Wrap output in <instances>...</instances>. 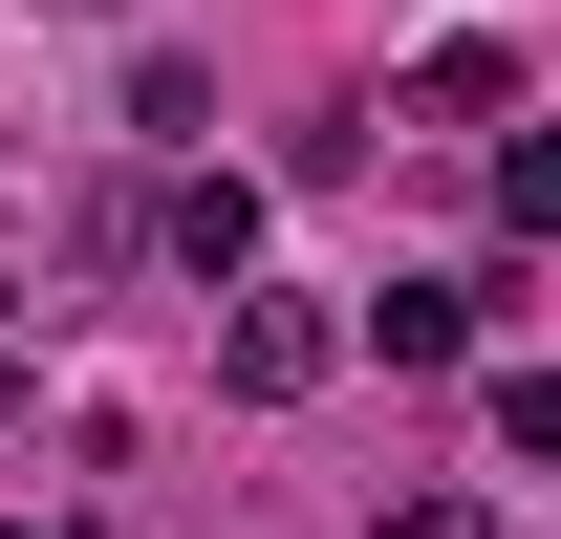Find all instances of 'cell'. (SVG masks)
<instances>
[{"label": "cell", "instance_id": "1", "mask_svg": "<svg viewBox=\"0 0 561 539\" xmlns=\"http://www.w3.org/2000/svg\"><path fill=\"white\" fill-rule=\"evenodd\" d=\"M496 302H518V260H476V280H367V345H389V367H454Z\"/></svg>", "mask_w": 561, "mask_h": 539}, {"label": "cell", "instance_id": "2", "mask_svg": "<svg viewBox=\"0 0 561 539\" xmlns=\"http://www.w3.org/2000/svg\"><path fill=\"white\" fill-rule=\"evenodd\" d=\"M324 345H346L324 302H238V324H216V389H238V410H302V389H324Z\"/></svg>", "mask_w": 561, "mask_h": 539}, {"label": "cell", "instance_id": "3", "mask_svg": "<svg viewBox=\"0 0 561 539\" xmlns=\"http://www.w3.org/2000/svg\"><path fill=\"white\" fill-rule=\"evenodd\" d=\"M173 260L238 302V280H260V195H238V173H195V195H173Z\"/></svg>", "mask_w": 561, "mask_h": 539}, {"label": "cell", "instance_id": "4", "mask_svg": "<svg viewBox=\"0 0 561 539\" xmlns=\"http://www.w3.org/2000/svg\"><path fill=\"white\" fill-rule=\"evenodd\" d=\"M389 539H496V518H476V496H389Z\"/></svg>", "mask_w": 561, "mask_h": 539}, {"label": "cell", "instance_id": "5", "mask_svg": "<svg viewBox=\"0 0 561 539\" xmlns=\"http://www.w3.org/2000/svg\"><path fill=\"white\" fill-rule=\"evenodd\" d=\"M0 389H22V367H0Z\"/></svg>", "mask_w": 561, "mask_h": 539}, {"label": "cell", "instance_id": "6", "mask_svg": "<svg viewBox=\"0 0 561 539\" xmlns=\"http://www.w3.org/2000/svg\"><path fill=\"white\" fill-rule=\"evenodd\" d=\"M0 539H22V518H0Z\"/></svg>", "mask_w": 561, "mask_h": 539}]
</instances>
